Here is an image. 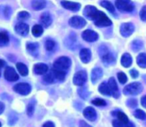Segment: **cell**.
<instances>
[{
  "instance_id": "1",
  "label": "cell",
  "mask_w": 146,
  "mask_h": 127,
  "mask_svg": "<svg viewBox=\"0 0 146 127\" xmlns=\"http://www.w3.org/2000/svg\"><path fill=\"white\" fill-rule=\"evenodd\" d=\"M70 66H71V60L67 56H61L54 62L53 67L54 69L66 72L70 67Z\"/></svg>"
},
{
  "instance_id": "2",
  "label": "cell",
  "mask_w": 146,
  "mask_h": 127,
  "mask_svg": "<svg viewBox=\"0 0 146 127\" xmlns=\"http://www.w3.org/2000/svg\"><path fill=\"white\" fill-rule=\"evenodd\" d=\"M142 90H143L142 85L139 82H134L130 85H127L124 88L123 92L125 95H127V96H135V95L139 94L142 91Z\"/></svg>"
},
{
  "instance_id": "3",
  "label": "cell",
  "mask_w": 146,
  "mask_h": 127,
  "mask_svg": "<svg viewBox=\"0 0 146 127\" xmlns=\"http://www.w3.org/2000/svg\"><path fill=\"white\" fill-rule=\"evenodd\" d=\"M94 23L97 26H109L112 24V21L102 11L98 12V15L97 18L94 21Z\"/></svg>"
},
{
  "instance_id": "4",
  "label": "cell",
  "mask_w": 146,
  "mask_h": 127,
  "mask_svg": "<svg viewBox=\"0 0 146 127\" xmlns=\"http://www.w3.org/2000/svg\"><path fill=\"white\" fill-rule=\"evenodd\" d=\"M115 6L121 11L131 12L134 9V5L131 0H116Z\"/></svg>"
},
{
  "instance_id": "5",
  "label": "cell",
  "mask_w": 146,
  "mask_h": 127,
  "mask_svg": "<svg viewBox=\"0 0 146 127\" xmlns=\"http://www.w3.org/2000/svg\"><path fill=\"white\" fill-rule=\"evenodd\" d=\"M14 91L22 96H27L31 92V86L27 83H19L14 86Z\"/></svg>"
},
{
  "instance_id": "6",
  "label": "cell",
  "mask_w": 146,
  "mask_h": 127,
  "mask_svg": "<svg viewBox=\"0 0 146 127\" xmlns=\"http://www.w3.org/2000/svg\"><path fill=\"white\" fill-rule=\"evenodd\" d=\"M87 79V74L85 71H79L77 72L73 79V82L75 85L82 86Z\"/></svg>"
},
{
  "instance_id": "7",
  "label": "cell",
  "mask_w": 146,
  "mask_h": 127,
  "mask_svg": "<svg viewBox=\"0 0 146 127\" xmlns=\"http://www.w3.org/2000/svg\"><path fill=\"white\" fill-rule=\"evenodd\" d=\"M134 25L133 23H130V22H127V23H123L121 24V28H120V31H121V33L123 37H129L131 36L133 32H134Z\"/></svg>"
},
{
  "instance_id": "8",
  "label": "cell",
  "mask_w": 146,
  "mask_h": 127,
  "mask_svg": "<svg viewBox=\"0 0 146 127\" xmlns=\"http://www.w3.org/2000/svg\"><path fill=\"white\" fill-rule=\"evenodd\" d=\"M98 12H99V10L97 9L92 5H87L85 8V9H84V15H85V16L86 18H88L89 20H92L93 21L97 18V16L98 15Z\"/></svg>"
},
{
  "instance_id": "9",
  "label": "cell",
  "mask_w": 146,
  "mask_h": 127,
  "mask_svg": "<svg viewBox=\"0 0 146 127\" xmlns=\"http://www.w3.org/2000/svg\"><path fill=\"white\" fill-rule=\"evenodd\" d=\"M68 23L72 27L80 29V28H82L86 26V21L84 18H82L80 16H73L72 18H70Z\"/></svg>"
},
{
  "instance_id": "10",
  "label": "cell",
  "mask_w": 146,
  "mask_h": 127,
  "mask_svg": "<svg viewBox=\"0 0 146 127\" xmlns=\"http://www.w3.org/2000/svg\"><path fill=\"white\" fill-rule=\"evenodd\" d=\"M4 78L9 82H14L19 79V75L11 67H7L4 70Z\"/></svg>"
},
{
  "instance_id": "11",
  "label": "cell",
  "mask_w": 146,
  "mask_h": 127,
  "mask_svg": "<svg viewBox=\"0 0 146 127\" xmlns=\"http://www.w3.org/2000/svg\"><path fill=\"white\" fill-rule=\"evenodd\" d=\"M100 50H103L101 48H100ZM100 56H101V58L103 60V62L104 63H106L107 65H110V64H114L115 62V57L114 56V55L110 52H109L107 50V49L104 50H103V52H100Z\"/></svg>"
},
{
  "instance_id": "12",
  "label": "cell",
  "mask_w": 146,
  "mask_h": 127,
  "mask_svg": "<svg viewBox=\"0 0 146 127\" xmlns=\"http://www.w3.org/2000/svg\"><path fill=\"white\" fill-rule=\"evenodd\" d=\"M82 38L86 42H95L98 39V34L92 30H86L82 32Z\"/></svg>"
},
{
  "instance_id": "13",
  "label": "cell",
  "mask_w": 146,
  "mask_h": 127,
  "mask_svg": "<svg viewBox=\"0 0 146 127\" xmlns=\"http://www.w3.org/2000/svg\"><path fill=\"white\" fill-rule=\"evenodd\" d=\"M61 4L62 6L66 9H68V10H71V11H78L80 10L81 5L80 3H74V2H70V1H62L61 2Z\"/></svg>"
},
{
  "instance_id": "14",
  "label": "cell",
  "mask_w": 146,
  "mask_h": 127,
  "mask_svg": "<svg viewBox=\"0 0 146 127\" xmlns=\"http://www.w3.org/2000/svg\"><path fill=\"white\" fill-rule=\"evenodd\" d=\"M15 30L21 36H27V33H28V32H29V26H28L27 24L23 23V22H21V23H18L15 26Z\"/></svg>"
},
{
  "instance_id": "15",
  "label": "cell",
  "mask_w": 146,
  "mask_h": 127,
  "mask_svg": "<svg viewBox=\"0 0 146 127\" xmlns=\"http://www.w3.org/2000/svg\"><path fill=\"white\" fill-rule=\"evenodd\" d=\"M109 85L110 88V91H111V96H113L115 98L119 97L120 94H119V89H118V85L116 84V81L115 80L114 78H110L109 79Z\"/></svg>"
},
{
  "instance_id": "16",
  "label": "cell",
  "mask_w": 146,
  "mask_h": 127,
  "mask_svg": "<svg viewBox=\"0 0 146 127\" xmlns=\"http://www.w3.org/2000/svg\"><path fill=\"white\" fill-rule=\"evenodd\" d=\"M83 114L90 121H94L97 118L96 110L92 107H87L86 108H85L83 111Z\"/></svg>"
},
{
  "instance_id": "17",
  "label": "cell",
  "mask_w": 146,
  "mask_h": 127,
  "mask_svg": "<svg viewBox=\"0 0 146 127\" xmlns=\"http://www.w3.org/2000/svg\"><path fill=\"white\" fill-rule=\"evenodd\" d=\"M48 66L44 63H37L33 67V72L38 75L45 74L48 72Z\"/></svg>"
},
{
  "instance_id": "18",
  "label": "cell",
  "mask_w": 146,
  "mask_h": 127,
  "mask_svg": "<svg viewBox=\"0 0 146 127\" xmlns=\"http://www.w3.org/2000/svg\"><path fill=\"white\" fill-rule=\"evenodd\" d=\"M80 60L82 61V62L88 63L91 61V57H92L91 50L86 48L82 49L80 52Z\"/></svg>"
},
{
  "instance_id": "19",
  "label": "cell",
  "mask_w": 146,
  "mask_h": 127,
  "mask_svg": "<svg viewBox=\"0 0 146 127\" xmlns=\"http://www.w3.org/2000/svg\"><path fill=\"white\" fill-rule=\"evenodd\" d=\"M103 76V70L100 67H95L93 68V70L92 71V74H91V79L93 84H95L97 81H98L101 77Z\"/></svg>"
},
{
  "instance_id": "20",
  "label": "cell",
  "mask_w": 146,
  "mask_h": 127,
  "mask_svg": "<svg viewBox=\"0 0 146 127\" xmlns=\"http://www.w3.org/2000/svg\"><path fill=\"white\" fill-rule=\"evenodd\" d=\"M121 65L123 67H129L133 63V58H132L131 55L128 53L123 54V56H121Z\"/></svg>"
},
{
  "instance_id": "21",
  "label": "cell",
  "mask_w": 146,
  "mask_h": 127,
  "mask_svg": "<svg viewBox=\"0 0 146 127\" xmlns=\"http://www.w3.org/2000/svg\"><path fill=\"white\" fill-rule=\"evenodd\" d=\"M46 5L45 0H33L32 1V8L34 10H40L43 9Z\"/></svg>"
},
{
  "instance_id": "22",
  "label": "cell",
  "mask_w": 146,
  "mask_h": 127,
  "mask_svg": "<svg viewBox=\"0 0 146 127\" xmlns=\"http://www.w3.org/2000/svg\"><path fill=\"white\" fill-rule=\"evenodd\" d=\"M40 21H41V23L43 24L44 26L47 27L51 24L52 18H51V16H50V15L49 13H44L40 17Z\"/></svg>"
},
{
  "instance_id": "23",
  "label": "cell",
  "mask_w": 146,
  "mask_h": 127,
  "mask_svg": "<svg viewBox=\"0 0 146 127\" xmlns=\"http://www.w3.org/2000/svg\"><path fill=\"white\" fill-rule=\"evenodd\" d=\"M98 91L101 94L105 95V96H111V91H110V88L108 83H102L99 87H98Z\"/></svg>"
},
{
  "instance_id": "24",
  "label": "cell",
  "mask_w": 146,
  "mask_h": 127,
  "mask_svg": "<svg viewBox=\"0 0 146 127\" xmlns=\"http://www.w3.org/2000/svg\"><path fill=\"white\" fill-rule=\"evenodd\" d=\"M113 114L116 116V118L118 119V120L120 122H121L123 124H128L129 123L128 118H127V116L124 113H122L121 111H116V113H114Z\"/></svg>"
},
{
  "instance_id": "25",
  "label": "cell",
  "mask_w": 146,
  "mask_h": 127,
  "mask_svg": "<svg viewBox=\"0 0 146 127\" xmlns=\"http://www.w3.org/2000/svg\"><path fill=\"white\" fill-rule=\"evenodd\" d=\"M16 68L19 72V73L22 76H27L28 74V69H27V67L21 63V62H18L16 64Z\"/></svg>"
},
{
  "instance_id": "26",
  "label": "cell",
  "mask_w": 146,
  "mask_h": 127,
  "mask_svg": "<svg viewBox=\"0 0 146 127\" xmlns=\"http://www.w3.org/2000/svg\"><path fill=\"white\" fill-rule=\"evenodd\" d=\"M52 73L54 75V77L60 80V81H62L65 79V77H66V72L64 71H61V70H56V69H54L52 70Z\"/></svg>"
},
{
  "instance_id": "27",
  "label": "cell",
  "mask_w": 146,
  "mask_h": 127,
  "mask_svg": "<svg viewBox=\"0 0 146 127\" xmlns=\"http://www.w3.org/2000/svg\"><path fill=\"white\" fill-rule=\"evenodd\" d=\"M137 63L138 65L142 67V68H146V54L145 53H141L137 57Z\"/></svg>"
},
{
  "instance_id": "28",
  "label": "cell",
  "mask_w": 146,
  "mask_h": 127,
  "mask_svg": "<svg viewBox=\"0 0 146 127\" xmlns=\"http://www.w3.org/2000/svg\"><path fill=\"white\" fill-rule=\"evenodd\" d=\"M44 32V29L42 26L40 25H34L32 29V33L34 37H40Z\"/></svg>"
},
{
  "instance_id": "29",
  "label": "cell",
  "mask_w": 146,
  "mask_h": 127,
  "mask_svg": "<svg viewBox=\"0 0 146 127\" xmlns=\"http://www.w3.org/2000/svg\"><path fill=\"white\" fill-rule=\"evenodd\" d=\"M9 41V38L5 32H0V46H5L8 44Z\"/></svg>"
},
{
  "instance_id": "30",
  "label": "cell",
  "mask_w": 146,
  "mask_h": 127,
  "mask_svg": "<svg viewBox=\"0 0 146 127\" xmlns=\"http://www.w3.org/2000/svg\"><path fill=\"white\" fill-rule=\"evenodd\" d=\"M38 48V44L37 43H28L27 44V50L32 55H34L37 52Z\"/></svg>"
},
{
  "instance_id": "31",
  "label": "cell",
  "mask_w": 146,
  "mask_h": 127,
  "mask_svg": "<svg viewBox=\"0 0 146 127\" xmlns=\"http://www.w3.org/2000/svg\"><path fill=\"white\" fill-rule=\"evenodd\" d=\"M101 6L105 8L107 10H109L110 12H115V7L113 6V4L110 2V1H107V0H104L100 3Z\"/></svg>"
},
{
  "instance_id": "32",
  "label": "cell",
  "mask_w": 146,
  "mask_h": 127,
  "mask_svg": "<svg viewBox=\"0 0 146 127\" xmlns=\"http://www.w3.org/2000/svg\"><path fill=\"white\" fill-rule=\"evenodd\" d=\"M143 48V42L141 40H133L132 43V49L133 51H139Z\"/></svg>"
},
{
  "instance_id": "33",
  "label": "cell",
  "mask_w": 146,
  "mask_h": 127,
  "mask_svg": "<svg viewBox=\"0 0 146 127\" xmlns=\"http://www.w3.org/2000/svg\"><path fill=\"white\" fill-rule=\"evenodd\" d=\"M113 126L114 127H135L133 123H128V124H123L121 122H120L118 120H113Z\"/></svg>"
},
{
  "instance_id": "34",
  "label": "cell",
  "mask_w": 146,
  "mask_h": 127,
  "mask_svg": "<svg viewBox=\"0 0 146 127\" xmlns=\"http://www.w3.org/2000/svg\"><path fill=\"white\" fill-rule=\"evenodd\" d=\"M44 46H45V49H46L48 51H51V50H53V49L55 48L56 43H55L53 40H51V39H48V40L45 41Z\"/></svg>"
},
{
  "instance_id": "35",
  "label": "cell",
  "mask_w": 146,
  "mask_h": 127,
  "mask_svg": "<svg viewBox=\"0 0 146 127\" xmlns=\"http://www.w3.org/2000/svg\"><path fill=\"white\" fill-rule=\"evenodd\" d=\"M134 116L139 120H145L146 119V114L141 109H137L134 112Z\"/></svg>"
},
{
  "instance_id": "36",
  "label": "cell",
  "mask_w": 146,
  "mask_h": 127,
  "mask_svg": "<svg viewBox=\"0 0 146 127\" xmlns=\"http://www.w3.org/2000/svg\"><path fill=\"white\" fill-rule=\"evenodd\" d=\"M92 103L96 105V106H98V107L106 106V102L104 100H103V99H100V98H96V99L92 100Z\"/></svg>"
},
{
  "instance_id": "37",
  "label": "cell",
  "mask_w": 146,
  "mask_h": 127,
  "mask_svg": "<svg viewBox=\"0 0 146 127\" xmlns=\"http://www.w3.org/2000/svg\"><path fill=\"white\" fill-rule=\"evenodd\" d=\"M54 79H55V77H54L53 73H48V74L44 75V81L46 82V83H48V84H51V83L54 82Z\"/></svg>"
},
{
  "instance_id": "38",
  "label": "cell",
  "mask_w": 146,
  "mask_h": 127,
  "mask_svg": "<svg viewBox=\"0 0 146 127\" xmlns=\"http://www.w3.org/2000/svg\"><path fill=\"white\" fill-rule=\"evenodd\" d=\"M117 77H118V80L121 84H125L127 81V77L124 73H121V72L117 74Z\"/></svg>"
},
{
  "instance_id": "39",
  "label": "cell",
  "mask_w": 146,
  "mask_h": 127,
  "mask_svg": "<svg viewBox=\"0 0 146 127\" xmlns=\"http://www.w3.org/2000/svg\"><path fill=\"white\" fill-rule=\"evenodd\" d=\"M79 94H80V96L82 98L86 99V98L88 97V96H89V91H87L86 88L82 87V88H80V89L79 90Z\"/></svg>"
},
{
  "instance_id": "40",
  "label": "cell",
  "mask_w": 146,
  "mask_h": 127,
  "mask_svg": "<svg viewBox=\"0 0 146 127\" xmlns=\"http://www.w3.org/2000/svg\"><path fill=\"white\" fill-rule=\"evenodd\" d=\"M29 16H30V15H29V13L27 12V11H21V12L18 14V15H17L18 19H19V20H22V21L28 19Z\"/></svg>"
},
{
  "instance_id": "41",
  "label": "cell",
  "mask_w": 146,
  "mask_h": 127,
  "mask_svg": "<svg viewBox=\"0 0 146 127\" xmlns=\"http://www.w3.org/2000/svg\"><path fill=\"white\" fill-rule=\"evenodd\" d=\"M33 112H34V104L33 103H29L28 106H27V115L28 116H32L33 114Z\"/></svg>"
},
{
  "instance_id": "42",
  "label": "cell",
  "mask_w": 146,
  "mask_h": 127,
  "mask_svg": "<svg viewBox=\"0 0 146 127\" xmlns=\"http://www.w3.org/2000/svg\"><path fill=\"white\" fill-rule=\"evenodd\" d=\"M139 15H140V18H141L142 21H146V6H144L142 8V9L140 10Z\"/></svg>"
},
{
  "instance_id": "43",
  "label": "cell",
  "mask_w": 146,
  "mask_h": 127,
  "mask_svg": "<svg viewBox=\"0 0 146 127\" xmlns=\"http://www.w3.org/2000/svg\"><path fill=\"white\" fill-rule=\"evenodd\" d=\"M127 105H128V107L135 108V107L138 105V103H137V101H136L135 99L132 98V99H129V100L127 101Z\"/></svg>"
},
{
  "instance_id": "44",
  "label": "cell",
  "mask_w": 146,
  "mask_h": 127,
  "mask_svg": "<svg viewBox=\"0 0 146 127\" xmlns=\"http://www.w3.org/2000/svg\"><path fill=\"white\" fill-rule=\"evenodd\" d=\"M130 74L132 75V77H133V78L136 79V78L139 76V72H138L136 69H133V70H131V71H130Z\"/></svg>"
},
{
  "instance_id": "45",
  "label": "cell",
  "mask_w": 146,
  "mask_h": 127,
  "mask_svg": "<svg viewBox=\"0 0 146 127\" xmlns=\"http://www.w3.org/2000/svg\"><path fill=\"white\" fill-rule=\"evenodd\" d=\"M11 12V9H10V8L9 7V6H7L6 8H5V9H4V15L6 16V17H8L9 18V13Z\"/></svg>"
},
{
  "instance_id": "46",
  "label": "cell",
  "mask_w": 146,
  "mask_h": 127,
  "mask_svg": "<svg viewBox=\"0 0 146 127\" xmlns=\"http://www.w3.org/2000/svg\"><path fill=\"white\" fill-rule=\"evenodd\" d=\"M42 127H55V125H54V123H53V122H51V121H48V122L44 123Z\"/></svg>"
},
{
  "instance_id": "47",
  "label": "cell",
  "mask_w": 146,
  "mask_h": 127,
  "mask_svg": "<svg viewBox=\"0 0 146 127\" xmlns=\"http://www.w3.org/2000/svg\"><path fill=\"white\" fill-rule=\"evenodd\" d=\"M141 104H142V106H143L144 108H146V96L143 97L141 98Z\"/></svg>"
},
{
  "instance_id": "48",
  "label": "cell",
  "mask_w": 146,
  "mask_h": 127,
  "mask_svg": "<svg viewBox=\"0 0 146 127\" xmlns=\"http://www.w3.org/2000/svg\"><path fill=\"white\" fill-rule=\"evenodd\" d=\"M80 127H92L91 126H89L87 123H86L85 121H80Z\"/></svg>"
},
{
  "instance_id": "49",
  "label": "cell",
  "mask_w": 146,
  "mask_h": 127,
  "mask_svg": "<svg viewBox=\"0 0 146 127\" xmlns=\"http://www.w3.org/2000/svg\"><path fill=\"white\" fill-rule=\"evenodd\" d=\"M3 110H4V104L0 102V114L3 112Z\"/></svg>"
},
{
  "instance_id": "50",
  "label": "cell",
  "mask_w": 146,
  "mask_h": 127,
  "mask_svg": "<svg viewBox=\"0 0 146 127\" xmlns=\"http://www.w3.org/2000/svg\"><path fill=\"white\" fill-rule=\"evenodd\" d=\"M4 65H5L4 61H3V60H1V59H0V68H1V67H3Z\"/></svg>"
},
{
  "instance_id": "51",
  "label": "cell",
  "mask_w": 146,
  "mask_h": 127,
  "mask_svg": "<svg viewBox=\"0 0 146 127\" xmlns=\"http://www.w3.org/2000/svg\"><path fill=\"white\" fill-rule=\"evenodd\" d=\"M0 127H1V123H0Z\"/></svg>"
},
{
  "instance_id": "52",
  "label": "cell",
  "mask_w": 146,
  "mask_h": 127,
  "mask_svg": "<svg viewBox=\"0 0 146 127\" xmlns=\"http://www.w3.org/2000/svg\"><path fill=\"white\" fill-rule=\"evenodd\" d=\"M0 75H1V73H0Z\"/></svg>"
}]
</instances>
